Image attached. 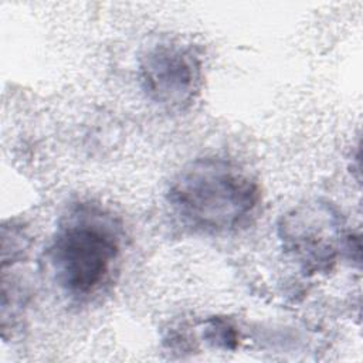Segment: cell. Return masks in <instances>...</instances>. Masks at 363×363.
Masks as SVG:
<instances>
[{"label": "cell", "instance_id": "obj_1", "mask_svg": "<svg viewBox=\"0 0 363 363\" xmlns=\"http://www.w3.org/2000/svg\"><path fill=\"white\" fill-rule=\"evenodd\" d=\"M259 201L257 182L235 163L204 157L173 179L167 203L179 221L197 233L220 234L244 225Z\"/></svg>", "mask_w": 363, "mask_h": 363}, {"label": "cell", "instance_id": "obj_3", "mask_svg": "<svg viewBox=\"0 0 363 363\" xmlns=\"http://www.w3.org/2000/svg\"><path fill=\"white\" fill-rule=\"evenodd\" d=\"M342 217L326 201L301 204L286 213L278 224V235L284 250L305 272L330 269L335 262L340 238H343Z\"/></svg>", "mask_w": 363, "mask_h": 363}, {"label": "cell", "instance_id": "obj_4", "mask_svg": "<svg viewBox=\"0 0 363 363\" xmlns=\"http://www.w3.org/2000/svg\"><path fill=\"white\" fill-rule=\"evenodd\" d=\"M139 78L153 102L167 108H183L199 92L201 62L190 45L162 40L140 54Z\"/></svg>", "mask_w": 363, "mask_h": 363}, {"label": "cell", "instance_id": "obj_2", "mask_svg": "<svg viewBox=\"0 0 363 363\" xmlns=\"http://www.w3.org/2000/svg\"><path fill=\"white\" fill-rule=\"evenodd\" d=\"M118 255L119 238L113 225L86 213L69 217L58 228L48 251L55 281L75 296L99 289Z\"/></svg>", "mask_w": 363, "mask_h": 363}]
</instances>
